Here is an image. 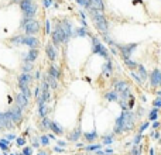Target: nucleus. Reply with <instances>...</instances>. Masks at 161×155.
Returning <instances> with one entry per match:
<instances>
[{"label":"nucleus","instance_id":"obj_39","mask_svg":"<svg viewBox=\"0 0 161 155\" xmlns=\"http://www.w3.org/2000/svg\"><path fill=\"white\" fill-rule=\"evenodd\" d=\"M31 68H32V65H30V64H27L26 67L23 68V71H24V73H27L28 71H31Z\"/></svg>","mask_w":161,"mask_h":155},{"label":"nucleus","instance_id":"obj_42","mask_svg":"<svg viewBox=\"0 0 161 155\" xmlns=\"http://www.w3.org/2000/svg\"><path fill=\"white\" fill-rule=\"evenodd\" d=\"M112 62H107L106 64V68H105V71H107V72H109V71H110V72H112Z\"/></svg>","mask_w":161,"mask_h":155},{"label":"nucleus","instance_id":"obj_8","mask_svg":"<svg viewBox=\"0 0 161 155\" xmlns=\"http://www.w3.org/2000/svg\"><path fill=\"white\" fill-rule=\"evenodd\" d=\"M14 123L11 121L9 113H0V130H6V128H11Z\"/></svg>","mask_w":161,"mask_h":155},{"label":"nucleus","instance_id":"obj_16","mask_svg":"<svg viewBox=\"0 0 161 155\" xmlns=\"http://www.w3.org/2000/svg\"><path fill=\"white\" fill-rule=\"evenodd\" d=\"M115 88H116V92H119L120 95H122V93H126V92H130L129 86H127L126 82H117V83L115 85Z\"/></svg>","mask_w":161,"mask_h":155},{"label":"nucleus","instance_id":"obj_56","mask_svg":"<svg viewBox=\"0 0 161 155\" xmlns=\"http://www.w3.org/2000/svg\"><path fill=\"white\" fill-rule=\"evenodd\" d=\"M13 1H14V3H20L21 0H13Z\"/></svg>","mask_w":161,"mask_h":155},{"label":"nucleus","instance_id":"obj_38","mask_svg":"<svg viewBox=\"0 0 161 155\" xmlns=\"http://www.w3.org/2000/svg\"><path fill=\"white\" fill-rule=\"evenodd\" d=\"M140 140H141V134H137V135H136V138H134V143H133V144H134V145H137V144H139V143H140Z\"/></svg>","mask_w":161,"mask_h":155},{"label":"nucleus","instance_id":"obj_59","mask_svg":"<svg viewBox=\"0 0 161 155\" xmlns=\"http://www.w3.org/2000/svg\"><path fill=\"white\" fill-rule=\"evenodd\" d=\"M10 155H16V154H10Z\"/></svg>","mask_w":161,"mask_h":155},{"label":"nucleus","instance_id":"obj_5","mask_svg":"<svg viewBox=\"0 0 161 155\" xmlns=\"http://www.w3.org/2000/svg\"><path fill=\"white\" fill-rule=\"evenodd\" d=\"M92 41H93V45H92V52H93V54H97V55H100V56H103V58H109V51L106 49V47L102 44L96 37H93V38H92Z\"/></svg>","mask_w":161,"mask_h":155},{"label":"nucleus","instance_id":"obj_30","mask_svg":"<svg viewBox=\"0 0 161 155\" xmlns=\"http://www.w3.org/2000/svg\"><path fill=\"white\" fill-rule=\"evenodd\" d=\"M157 114H158V109H154V110H151V113H150V120H151V121L157 120Z\"/></svg>","mask_w":161,"mask_h":155},{"label":"nucleus","instance_id":"obj_44","mask_svg":"<svg viewBox=\"0 0 161 155\" xmlns=\"http://www.w3.org/2000/svg\"><path fill=\"white\" fill-rule=\"evenodd\" d=\"M131 76L134 78V79H136V80H137L139 83H141V82H143V80H141V79H140V78H139V75H136V73H131Z\"/></svg>","mask_w":161,"mask_h":155},{"label":"nucleus","instance_id":"obj_36","mask_svg":"<svg viewBox=\"0 0 161 155\" xmlns=\"http://www.w3.org/2000/svg\"><path fill=\"white\" fill-rule=\"evenodd\" d=\"M43 127H44V128H50V120H48V119H45V117L43 119Z\"/></svg>","mask_w":161,"mask_h":155},{"label":"nucleus","instance_id":"obj_31","mask_svg":"<svg viewBox=\"0 0 161 155\" xmlns=\"http://www.w3.org/2000/svg\"><path fill=\"white\" fill-rule=\"evenodd\" d=\"M48 143H50V138H48V135H41V138H40V144L48 145Z\"/></svg>","mask_w":161,"mask_h":155},{"label":"nucleus","instance_id":"obj_3","mask_svg":"<svg viewBox=\"0 0 161 155\" xmlns=\"http://www.w3.org/2000/svg\"><path fill=\"white\" fill-rule=\"evenodd\" d=\"M21 27H24L27 35H34V34H37L40 31V23L37 21L35 19H26L24 17V20L21 23Z\"/></svg>","mask_w":161,"mask_h":155},{"label":"nucleus","instance_id":"obj_45","mask_svg":"<svg viewBox=\"0 0 161 155\" xmlns=\"http://www.w3.org/2000/svg\"><path fill=\"white\" fill-rule=\"evenodd\" d=\"M131 154H133V155H139V151H137V147H136V145H134V148L131 150Z\"/></svg>","mask_w":161,"mask_h":155},{"label":"nucleus","instance_id":"obj_14","mask_svg":"<svg viewBox=\"0 0 161 155\" xmlns=\"http://www.w3.org/2000/svg\"><path fill=\"white\" fill-rule=\"evenodd\" d=\"M16 103H17V106H19V107H21V109H23V107H26V106H27L28 99H27L23 93H19V95H17V97H16Z\"/></svg>","mask_w":161,"mask_h":155},{"label":"nucleus","instance_id":"obj_4","mask_svg":"<svg viewBox=\"0 0 161 155\" xmlns=\"http://www.w3.org/2000/svg\"><path fill=\"white\" fill-rule=\"evenodd\" d=\"M68 40H69V37L64 33V30L61 28L59 23H57V24H55V30H54V33H53V43H54V45H55V47H58L61 43H66Z\"/></svg>","mask_w":161,"mask_h":155},{"label":"nucleus","instance_id":"obj_58","mask_svg":"<svg viewBox=\"0 0 161 155\" xmlns=\"http://www.w3.org/2000/svg\"><path fill=\"white\" fill-rule=\"evenodd\" d=\"M160 86H161V76H160Z\"/></svg>","mask_w":161,"mask_h":155},{"label":"nucleus","instance_id":"obj_60","mask_svg":"<svg viewBox=\"0 0 161 155\" xmlns=\"http://www.w3.org/2000/svg\"><path fill=\"white\" fill-rule=\"evenodd\" d=\"M4 155H6V154H4Z\"/></svg>","mask_w":161,"mask_h":155},{"label":"nucleus","instance_id":"obj_19","mask_svg":"<svg viewBox=\"0 0 161 155\" xmlns=\"http://www.w3.org/2000/svg\"><path fill=\"white\" fill-rule=\"evenodd\" d=\"M105 99L109 100V102H115V100H117V93L116 92H107L105 95Z\"/></svg>","mask_w":161,"mask_h":155},{"label":"nucleus","instance_id":"obj_47","mask_svg":"<svg viewBox=\"0 0 161 155\" xmlns=\"http://www.w3.org/2000/svg\"><path fill=\"white\" fill-rule=\"evenodd\" d=\"M58 145H59L61 148H65V147H66V144H65V141H58Z\"/></svg>","mask_w":161,"mask_h":155},{"label":"nucleus","instance_id":"obj_52","mask_svg":"<svg viewBox=\"0 0 161 155\" xmlns=\"http://www.w3.org/2000/svg\"><path fill=\"white\" fill-rule=\"evenodd\" d=\"M48 138H51V140H55V135H54V134H50V135H48Z\"/></svg>","mask_w":161,"mask_h":155},{"label":"nucleus","instance_id":"obj_9","mask_svg":"<svg viewBox=\"0 0 161 155\" xmlns=\"http://www.w3.org/2000/svg\"><path fill=\"white\" fill-rule=\"evenodd\" d=\"M9 113V116H10V119H11V121L13 123H19V121H21V119H23V111H21V107H13L10 111H7Z\"/></svg>","mask_w":161,"mask_h":155},{"label":"nucleus","instance_id":"obj_50","mask_svg":"<svg viewBox=\"0 0 161 155\" xmlns=\"http://www.w3.org/2000/svg\"><path fill=\"white\" fill-rule=\"evenodd\" d=\"M158 126H160V123H157V121H155V123H154V124H153V127H154V128H157Z\"/></svg>","mask_w":161,"mask_h":155},{"label":"nucleus","instance_id":"obj_37","mask_svg":"<svg viewBox=\"0 0 161 155\" xmlns=\"http://www.w3.org/2000/svg\"><path fill=\"white\" fill-rule=\"evenodd\" d=\"M153 104H154V107H155V109H158V107H161V99H155V100H154V103H153Z\"/></svg>","mask_w":161,"mask_h":155},{"label":"nucleus","instance_id":"obj_48","mask_svg":"<svg viewBox=\"0 0 161 155\" xmlns=\"http://www.w3.org/2000/svg\"><path fill=\"white\" fill-rule=\"evenodd\" d=\"M32 147H34V148H38V147H40V143H38L37 140H34V144H32Z\"/></svg>","mask_w":161,"mask_h":155},{"label":"nucleus","instance_id":"obj_11","mask_svg":"<svg viewBox=\"0 0 161 155\" xmlns=\"http://www.w3.org/2000/svg\"><path fill=\"white\" fill-rule=\"evenodd\" d=\"M38 40L34 37V35H24V41H23V44H26V45H28L30 48H37L38 47Z\"/></svg>","mask_w":161,"mask_h":155},{"label":"nucleus","instance_id":"obj_6","mask_svg":"<svg viewBox=\"0 0 161 155\" xmlns=\"http://www.w3.org/2000/svg\"><path fill=\"white\" fill-rule=\"evenodd\" d=\"M50 83L44 79L43 82V86H41V90H43V93L40 95V97H38V104L41 106V104H45L47 102H50V99H51V95H50Z\"/></svg>","mask_w":161,"mask_h":155},{"label":"nucleus","instance_id":"obj_17","mask_svg":"<svg viewBox=\"0 0 161 155\" xmlns=\"http://www.w3.org/2000/svg\"><path fill=\"white\" fill-rule=\"evenodd\" d=\"M59 75H61L59 69L55 67V65H51V67H50V69H48V76L54 78V79H58V78H59Z\"/></svg>","mask_w":161,"mask_h":155},{"label":"nucleus","instance_id":"obj_51","mask_svg":"<svg viewBox=\"0 0 161 155\" xmlns=\"http://www.w3.org/2000/svg\"><path fill=\"white\" fill-rule=\"evenodd\" d=\"M153 137H154V138H158V137H160V134H158V133H154V134H153Z\"/></svg>","mask_w":161,"mask_h":155},{"label":"nucleus","instance_id":"obj_34","mask_svg":"<svg viewBox=\"0 0 161 155\" xmlns=\"http://www.w3.org/2000/svg\"><path fill=\"white\" fill-rule=\"evenodd\" d=\"M23 154L24 155H32V148L31 147H26V148L23 150Z\"/></svg>","mask_w":161,"mask_h":155},{"label":"nucleus","instance_id":"obj_32","mask_svg":"<svg viewBox=\"0 0 161 155\" xmlns=\"http://www.w3.org/2000/svg\"><path fill=\"white\" fill-rule=\"evenodd\" d=\"M24 144H26V140H24L23 137H19V138H16V145H17V147H23Z\"/></svg>","mask_w":161,"mask_h":155},{"label":"nucleus","instance_id":"obj_43","mask_svg":"<svg viewBox=\"0 0 161 155\" xmlns=\"http://www.w3.org/2000/svg\"><path fill=\"white\" fill-rule=\"evenodd\" d=\"M147 127H149V123H144V124L141 126V128H140V133H143V131H144Z\"/></svg>","mask_w":161,"mask_h":155},{"label":"nucleus","instance_id":"obj_15","mask_svg":"<svg viewBox=\"0 0 161 155\" xmlns=\"http://www.w3.org/2000/svg\"><path fill=\"white\" fill-rule=\"evenodd\" d=\"M37 56H38V49H37V48H32V49H30V52L27 54V56H26V62L30 64V62L37 59Z\"/></svg>","mask_w":161,"mask_h":155},{"label":"nucleus","instance_id":"obj_41","mask_svg":"<svg viewBox=\"0 0 161 155\" xmlns=\"http://www.w3.org/2000/svg\"><path fill=\"white\" fill-rule=\"evenodd\" d=\"M43 3H44V6H45V7H50V6H51V3H53V0H43Z\"/></svg>","mask_w":161,"mask_h":155},{"label":"nucleus","instance_id":"obj_40","mask_svg":"<svg viewBox=\"0 0 161 155\" xmlns=\"http://www.w3.org/2000/svg\"><path fill=\"white\" fill-rule=\"evenodd\" d=\"M40 92H41V86L35 88V92H34V95H35V97H37V99L40 97Z\"/></svg>","mask_w":161,"mask_h":155},{"label":"nucleus","instance_id":"obj_49","mask_svg":"<svg viewBox=\"0 0 161 155\" xmlns=\"http://www.w3.org/2000/svg\"><path fill=\"white\" fill-rule=\"evenodd\" d=\"M54 151H57V152H61V151H62V148H61V147H55V148H54Z\"/></svg>","mask_w":161,"mask_h":155},{"label":"nucleus","instance_id":"obj_26","mask_svg":"<svg viewBox=\"0 0 161 155\" xmlns=\"http://www.w3.org/2000/svg\"><path fill=\"white\" fill-rule=\"evenodd\" d=\"M96 137H97V133H96V131H92V133H86L85 134V138L88 140V141H93Z\"/></svg>","mask_w":161,"mask_h":155},{"label":"nucleus","instance_id":"obj_22","mask_svg":"<svg viewBox=\"0 0 161 155\" xmlns=\"http://www.w3.org/2000/svg\"><path fill=\"white\" fill-rule=\"evenodd\" d=\"M139 73H140V79H141V80H146V79L149 78V75H147V72H146L144 67H141V65H139Z\"/></svg>","mask_w":161,"mask_h":155},{"label":"nucleus","instance_id":"obj_46","mask_svg":"<svg viewBox=\"0 0 161 155\" xmlns=\"http://www.w3.org/2000/svg\"><path fill=\"white\" fill-rule=\"evenodd\" d=\"M14 138H16V135H14V134H9V135H7V140H9V141L14 140Z\"/></svg>","mask_w":161,"mask_h":155},{"label":"nucleus","instance_id":"obj_55","mask_svg":"<svg viewBox=\"0 0 161 155\" xmlns=\"http://www.w3.org/2000/svg\"><path fill=\"white\" fill-rule=\"evenodd\" d=\"M150 155H154V150H150Z\"/></svg>","mask_w":161,"mask_h":155},{"label":"nucleus","instance_id":"obj_33","mask_svg":"<svg viewBox=\"0 0 161 155\" xmlns=\"http://www.w3.org/2000/svg\"><path fill=\"white\" fill-rule=\"evenodd\" d=\"M100 147H102V144H95V145H88V147H86V150H88V151H93V150H100Z\"/></svg>","mask_w":161,"mask_h":155},{"label":"nucleus","instance_id":"obj_2","mask_svg":"<svg viewBox=\"0 0 161 155\" xmlns=\"http://www.w3.org/2000/svg\"><path fill=\"white\" fill-rule=\"evenodd\" d=\"M20 7H21L23 14H24L26 19H34V16L37 13L35 3H32L31 0H21L20 1Z\"/></svg>","mask_w":161,"mask_h":155},{"label":"nucleus","instance_id":"obj_28","mask_svg":"<svg viewBox=\"0 0 161 155\" xmlns=\"http://www.w3.org/2000/svg\"><path fill=\"white\" fill-rule=\"evenodd\" d=\"M47 111H48V109L45 107V104H41V106H40V111H38V113H40V116H41L43 119L47 116Z\"/></svg>","mask_w":161,"mask_h":155},{"label":"nucleus","instance_id":"obj_53","mask_svg":"<svg viewBox=\"0 0 161 155\" xmlns=\"http://www.w3.org/2000/svg\"><path fill=\"white\" fill-rule=\"evenodd\" d=\"M96 155H105V152H103V151H99V150H97V154Z\"/></svg>","mask_w":161,"mask_h":155},{"label":"nucleus","instance_id":"obj_54","mask_svg":"<svg viewBox=\"0 0 161 155\" xmlns=\"http://www.w3.org/2000/svg\"><path fill=\"white\" fill-rule=\"evenodd\" d=\"M38 155H48L47 152H44V151H41V152H38Z\"/></svg>","mask_w":161,"mask_h":155},{"label":"nucleus","instance_id":"obj_13","mask_svg":"<svg viewBox=\"0 0 161 155\" xmlns=\"http://www.w3.org/2000/svg\"><path fill=\"white\" fill-rule=\"evenodd\" d=\"M160 76H161V72L160 71H153V73L150 75V80H151V85L153 86H160Z\"/></svg>","mask_w":161,"mask_h":155},{"label":"nucleus","instance_id":"obj_57","mask_svg":"<svg viewBox=\"0 0 161 155\" xmlns=\"http://www.w3.org/2000/svg\"><path fill=\"white\" fill-rule=\"evenodd\" d=\"M16 155H24V154H23V152H20V154H16Z\"/></svg>","mask_w":161,"mask_h":155},{"label":"nucleus","instance_id":"obj_25","mask_svg":"<svg viewBox=\"0 0 161 155\" xmlns=\"http://www.w3.org/2000/svg\"><path fill=\"white\" fill-rule=\"evenodd\" d=\"M9 145H10V141L6 138V140H0V148L3 151H7L9 150Z\"/></svg>","mask_w":161,"mask_h":155},{"label":"nucleus","instance_id":"obj_1","mask_svg":"<svg viewBox=\"0 0 161 155\" xmlns=\"http://www.w3.org/2000/svg\"><path fill=\"white\" fill-rule=\"evenodd\" d=\"M89 13H91V16H92V19H93L95 27H96L100 33L106 34L107 33V20H106V17L102 14V11L91 10Z\"/></svg>","mask_w":161,"mask_h":155},{"label":"nucleus","instance_id":"obj_27","mask_svg":"<svg viewBox=\"0 0 161 155\" xmlns=\"http://www.w3.org/2000/svg\"><path fill=\"white\" fill-rule=\"evenodd\" d=\"M113 141V135H105L103 137V145H110Z\"/></svg>","mask_w":161,"mask_h":155},{"label":"nucleus","instance_id":"obj_18","mask_svg":"<svg viewBox=\"0 0 161 155\" xmlns=\"http://www.w3.org/2000/svg\"><path fill=\"white\" fill-rule=\"evenodd\" d=\"M50 130H53L54 133H57V134H64L62 133V127L57 121H50Z\"/></svg>","mask_w":161,"mask_h":155},{"label":"nucleus","instance_id":"obj_10","mask_svg":"<svg viewBox=\"0 0 161 155\" xmlns=\"http://www.w3.org/2000/svg\"><path fill=\"white\" fill-rule=\"evenodd\" d=\"M122 116H123V119H124V128H126V130H130V128L134 126V116L127 110L123 111Z\"/></svg>","mask_w":161,"mask_h":155},{"label":"nucleus","instance_id":"obj_20","mask_svg":"<svg viewBox=\"0 0 161 155\" xmlns=\"http://www.w3.org/2000/svg\"><path fill=\"white\" fill-rule=\"evenodd\" d=\"M45 80L50 83V86H51V89H57L58 88V83H57V79H54V78L51 76H47L45 78Z\"/></svg>","mask_w":161,"mask_h":155},{"label":"nucleus","instance_id":"obj_35","mask_svg":"<svg viewBox=\"0 0 161 155\" xmlns=\"http://www.w3.org/2000/svg\"><path fill=\"white\" fill-rule=\"evenodd\" d=\"M45 33H47V34L51 33V21H50V20H47V21H45Z\"/></svg>","mask_w":161,"mask_h":155},{"label":"nucleus","instance_id":"obj_21","mask_svg":"<svg viewBox=\"0 0 161 155\" xmlns=\"http://www.w3.org/2000/svg\"><path fill=\"white\" fill-rule=\"evenodd\" d=\"M79 137H81V130H79V128H78V130H74L72 133L69 134V140H72V141H76Z\"/></svg>","mask_w":161,"mask_h":155},{"label":"nucleus","instance_id":"obj_12","mask_svg":"<svg viewBox=\"0 0 161 155\" xmlns=\"http://www.w3.org/2000/svg\"><path fill=\"white\" fill-rule=\"evenodd\" d=\"M45 52H47V56H48L51 61H55V58H57V49H55V45L54 44H47V47H45Z\"/></svg>","mask_w":161,"mask_h":155},{"label":"nucleus","instance_id":"obj_23","mask_svg":"<svg viewBox=\"0 0 161 155\" xmlns=\"http://www.w3.org/2000/svg\"><path fill=\"white\" fill-rule=\"evenodd\" d=\"M74 35H76V37H85V35H88V31L85 28H76V30H74Z\"/></svg>","mask_w":161,"mask_h":155},{"label":"nucleus","instance_id":"obj_24","mask_svg":"<svg viewBox=\"0 0 161 155\" xmlns=\"http://www.w3.org/2000/svg\"><path fill=\"white\" fill-rule=\"evenodd\" d=\"M13 44H23V41H24V35H16V37H13L10 40Z\"/></svg>","mask_w":161,"mask_h":155},{"label":"nucleus","instance_id":"obj_29","mask_svg":"<svg viewBox=\"0 0 161 155\" xmlns=\"http://www.w3.org/2000/svg\"><path fill=\"white\" fill-rule=\"evenodd\" d=\"M126 65L130 68V69H134V68H139V65L134 62V61H131V59H126Z\"/></svg>","mask_w":161,"mask_h":155},{"label":"nucleus","instance_id":"obj_7","mask_svg":"<svg viewBox=\"0 0 161 155\" xmlns=\"http://www.w3.org/2000/svg\"><path fill=\"white\" fill-rule=\"evenodd\" d=\"M137 47V44H124V45H117V48L120 49V52H122V55L124 58V61L126 59H130V55H131V52H133V49Z\"/></svg>","mask_w":161,"mask_h":155}]
</instances>
